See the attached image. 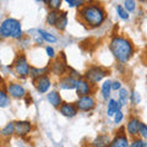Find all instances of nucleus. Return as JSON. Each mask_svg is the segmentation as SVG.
Listing matches in <instances>:
<instances>
[{
  "label": "nucleus",
  "instance_id": "obj_18",
  "mask_svg": "<svg viewBox=\"0 0 147 147\" xmlns=\"http://www.w3.org/2000/svg\"><path fill=\"white\" fill-rule=\"evenodd\" d=\"M121 110V104L115 99H109L108 100V107H107V115L108 117H114L115 113Z\"/></svg>",
  "mask_w": 147,
  "mask_h": 147
},
{
  "label": "nucleus",
  "instance_id": "obj_36",
  "mask_svg": "<svg viewBox=\"0 0 147 147\" xmlns=\"http://www.w3.org/2000/svg\"><path fill=\"white\" fill-rule=\"evenodd\" d=\"M25 98H26V104H27V105H30V104H31V102H32V98H31V97H28V94H27Z\"/></svg>",
  "mask_w": 147,
  "mask_h": 147
},
{
  "label": "nucleus",
  "instance_id": "obj_2",
  "mask_svg": "<svg viewBox=\"0 0 147 147\" xmlns=\"http://www.w3.org/2000/svg\"><path fill=\"white\" fill-rule=\"evenodd\" d=\"M109 49L114 58L120 63H126L134 54V45L125 37L114 36L109 43Z\"/></svg>",
  "mask_w": 147,
  "mask_h": 147
},
{
  "label": "nucleus",
  "instance_id": "obj_26",
  "mask_svg": "<svg viewBox=\"0 0 147 147\" xmlns=\"http://www.w3.org/2000/svg\"><path fill=\"white\" fill-rule=\"evenodd\" d=\"M43 3L48 4V6L52 9V10H59L61 6V0H44Z\"/></svg>",
  "mask_w": 147,
  "mask_h": 147
},
{
  "label": "nucleus",
  "instance_id": "obj_30",
  "mask_svg": "<svg viewBox=\"0 0 147 147\" xmlns=\"http://www.w3.org/2000/svg\"><path fill=\"white\" fill-rule=\"evenodd\" d=\"M66 4L70 7H81L85 5V1H81V0H66Z\"/></svg>",
  "mask_w": 147,
  "mask_h": 147
},
{
  "label": "nucleus",
  "instance_id": "obj_27",
  "mask_svg": "<svg viewBox=\"0 0 147 147\" xmlns=\"http://www.w3.org/2000/svg\"><path fill=\"white\" fill-rule=\"evenodd\" d=\"M117 12L119 17L121 18V20H129V12L125 10V7L121 6V5H118L117 6Z\"/></svg>",
  "mask_w": 147,
  "mask_h": 147
},
{
  "label": "nucleus",
  "instance_id": "obj_35",
  "mask_svg": "<svg viewBox=\"0 0 147 147\" xmlns=\"http://www.w3.org/2000/svg\"><path fill=\"white\" fill-rule=\"evenodd\" d=\"M45 52H47V55H48V57H49L50 59L55 58V52H54L53 47H50V45H48V47L45 48Z\"/></svg>",
  "mask_w": 147,
  "mask_h": 147
},
{
  "label": "nucleus",
  "instance_id": "obj_11",
  "mask_svg": "<svg viewBox=\"0 0 147 147\" xmlns=\"http://www.w3.org/2000/svg\"><path fill=\"white\" fill-rule=\"evenodd\" d=\"M33 82H34V86H36L37 91H38L39 93H47V92L49 91V88H50V86H52V81H50L48 75L40 76L39 79L34 80Z\"/></svg>",
  "mask_w": 147,
  "mask_h": 147
},
{
  "label": "nucleus",
  "instance_id": "obj_16",
  "mask_svg": "<svg viewBox=\"0 0 147 147\" xmlns=\"http://www.w3.org/2000/svg\"><path fill=\"white\" fill-rule=\"evenodd\" d=\"M47 99H48V102L52 104L53 107H55V108H60L61 104L64 103L61 100L60 94H59L57 91H50L49 93L47 94Z\"/></svg>",
  "mask_w": 147,
  "mask_h": 147
},
{
  "label": "nucleus",
  "instance_id": "obj_1",
  "mask_svg": "<svg viewBox=\"0 0 147 147\" xmlns=\"http://www.w3.org/2000/svg\"><path fill=\"white\" fill-rule=\"evenodd\" d=\"M77 17L81 24L86 25L90 28H97L107 18V13L103 6L98 3H86L80 7Z\"/></svg>",
  "mask_w": 147,
  "mask_h": 147
},
{
  "label": "nucleus",
  "instance_id": "obj_38",
  "mask_svg": "<svg viewBox=\"0 0 147 147\" xmlns=\"http://www.w3.org/2000/svg\"><path fill=\"white\" fill-rule=\"evenodd\" d=\"M145 147H147V139H146V141H145Z\"/></svg>",
  "mask_w": 147,
  "mask_h": 147
},
{
  "label": "nucleus",
  "instance_id": "obj_37",
  "mask_svg": "<svg viewBox=\"0 0 147 147\" xmlns=\"http://www.w3.org/2000/svg\"><path fill=\"white\" fill-rule=\"evenodd\" d=\"M145 58H146V61H147V47H146V49H145Z\"/></svg>",
  "mask_w": 147,
  "mask_h": 147
},
{
  "label": "nucleus",
  "instance_id": "obj_19",
  "mask_svg": "<svg viewBox=\"0 0 147 147\" xmlns=\"http://www.w3.org/2000/svg\"><path fill=\"white\" fill-rule=\"evenodd\" d=\"M66 26H67V13L65 11H60V15H59V18L57 21L55 27H57V30H59V31H64L66 28Z\"/></svg>",
  "mask_w": 147,
  "mask_h": 147
},
{
  "label": "nucleus",
  "instance_id": "obj_8",
  "mask_svg": "<svg viewBox=\"0 0 147 147\" xmlns=\"http://www.w3.org/2000/svg\"><path fill=\"white\" fill-rule=\"evenodd\" d=\"M125 129L121 127L119 132L115 135V137L110 141V145L108 147H130V142L127 140V136L126 134L124 132Z\"/></svg>",
  "mask_w": 147,
  "mask_h": 147
},
{
  "label": "nucleus",
  "instance_id": "obj_7",
  "mask_svg": "<svg viewBox=\"0 0 147 147\" xmlns=\"http://www.w3.org/2000/svg\"><path fill=\"white\" fill-rule=\"evenodd\" d=\"M96 105V100L93 98V96H85V97H80L76 102V107L79 110L82 112H90L94 108Z\"/></svg>",
  "mask_w": 147,
  "mask_h": 147
},
{
  "label": "nucleus",
  "instance_id": "obj_22",
  "mask_svg": "<svg viewBox=\"0 0 147 147\" xmlns=\"http://www.w3.org/2000/svg\"><path fill=\"white\" fill-rule=\"evenodd\" d=\"M15 134V121L7 123L5 126L1 129V135L4 137H10Z\"/></svg>",
  "mask_w": 147,
  "mask_h": 147
},
{
  "label": "nucleus",
  "instance_id": "obj_23",
  "mask_svg": "<svg viewBox=\"0 0 147 147\" xmlns=\"http://www.w3.org/2000/svg\"><path fill=\"white\" fill-rule=\"evenodd\" d=\"M59 15H60V11L59 10H50L47 15V24L49 26H55L59 18Z\"/></svg>",
  "mask_w": 147,
  "mask_h": 147
},
{
  "label": "nucleus",
  "instance_id": "obj_33",
  "mask_svg": "<svg viewBox=\"0 0 147 147\" xmlns=\"http://www.w3.org/2000/svg\"><path fill=\"white\" fill-rule=\"evenodd\" d=\"M123 119H124V114H123L121 110H119V112L115 113V115H114V123L119 124V123L123 121Z\"/></svg>",
  "mask_w": 147,
  "mask_h": 147
},
{
  "label": "nucleus",
  "instance_id": "obj_3",
  "mask_svg": "<svg viewBox=\"0 0 147 147\" xmlns=\"http://www.w3.org/2000/svg\"><path fill=\"white\" fill-rule=\"evenodd\" d=\"M0 34H1V38L21 39L24 34L21 28V22L16 18H5L0 25Z\"/></svg>",
  "mask_w": 147,
  "mask_h": 147
},
{
  "label": "nucleus",
  "instance_id": "obj_15",
  "mask_svg": "<svg viewBox=\"0 0 147 147\" xmlns=\"http://www.w3.org/2000/svg\"><path fill=\"white\" fill-rule=\"evenodd\" d=\"M140 119L137 117H131L130 120H129L127 125H126V130L129 132V135L131 136H136L137 134H139V129H140Z\"/></svg>",
  "mask_w": 147,
  "mask_h": 147
},
{
  "label": "nucleus",
  "instance_id": "obj_32",
  "mask_svg": "<svg viewBox=\"0 0 147 147\" xmlns=\"http://www.w3.org/2000/svg\"><path fill=\"white\" fill-rule=\"evenodd\" d=\"M139 134H140L142 137H145V139H147V125H146V124H144V123H141V124H140Z\"/></svg>",
  "mask_w": 147,
  "mask_h": 147
},
{
  "label": "nucleus",
  "instance_id": "obj_14",
  "mask_svg": "<svg viewBox=\"0 0 147 147\" xmlns=\"http://www.w3.org/2000/svg\"><path fill=\"white\" fill-rule=\"evenodd\" d=\"M76 84H77V80L75 77H72L71 75L64 76L59 81V86H60L61 90H74V88H76Z\"/></svg>",
  "mask_w": 147,
  "mask_h": 147
},
{
  "label": "nucleus",
  "instance_id": "obj_12",
  "mask_svg": "<svg viewBox=\"0 0 147 147\" xmlns=\"http://www.w3.org/2000/svg\"><path fill=\"white\" fill-rule=\"evenodd\" d=\"M49 70L52 71V74H54V75L57 76H63L65 75L66 71H67V66L65 65V63H63L60 59H54V61L50 64L49 66Z\"/></svg>",
  "mask_w": 147,
  "mask_h": 147
},
{
  "label": "nucleus",
  "instance_id": "obj_13",
  "mask_svg": "<svg viewBox=\"0 0 147 147\" xmlns=\"http://www.w3.org/2000/svg\"><path fill=\"white\" fill-rule=\"evenodd\" d=\"M59 110H60V113L64 117H67V118H72L79 113V109H77L76 104H72V103H63L61 107L59 108Z\"/></svg>",
  "mask_w": 147,
  "mask_h": 147
},
{
  "label": "nucleus",
  "instance_id": "obj_31",
  "mask_svg": "<svg viewBox=\"0 0 147 147\" xmlns=\"http://www.w3.org/2000/svg\"><path fill=\"white\" fill-rule=\"evenodd\" d=\"M130 147H145V141L142 139H134L130 144Z\"/></svg>",
  "mask_w": 147,
  "mask_h": 147
},
{
  "label": "nucleus",
  "instance_id": "obj_9",
  "mask_svg": "<svg viewBox=\"0 0 147 147\" xmlns=\"http://www.w3.org/2000/svg\"><path fill=\"white\" fill-rule=\"evenodd\" d=\"M75 90H76L77 96H80V97L91 96V93H92V85L87 80L80 79V80H77V84H76V88Z\"/></svg>",
  "mask_w": 147,
  "mask_h": 147
},
{
  "label": "nucleus",
  "instance_id": "obj_29",
  "mask_svg": "<svg viewBox=\"0 0 147 147\" xmlns=\"http://www.w3.org/2000/svg\"><path fill=\"white\" fill-rule=\"evenodd\" d=\"M124 7L127 12H131L136 9V3L134 0H126V1H124Z\"/></svg>",
  "mask_w": 147,
  "mask_h": 147
},
{
  "label": "nucleus",
  "instance_id": "obj_25",
  "mask_svg": "<svg viewBox=\"0 0 147 147\" xmlns=\"http://www.w3.org/2000/svg\"><path fill=\"white\" fill-rule=\"evenodd\" d=\"M10 104V96L5 91V88H3L0 91V107L1 108H5Z\"/></svg>",
  "mask_w": 147,
  "mask_h": 147
},
{
  "label": "nucleus",
  "instance_id": "obj_17",
  "mask_svg": "<svg viewBox=\"0 0 147 147\" xmlns=\"http://www.w3.org/2000/svg\"><path fill=\"white\" fill-rule=\"evenodd\" d=\"M110 137L105 134L98 135L96 139L92 141V147H108L110 145Z\"/></svg>",
  "mask_w": 147,
  "mask_h": 147
},
{
  "label": "nucleus",
  "instance_id": "obj_24",
  "mask_svg": "<svg viewBox=\"0 0 147 147\" xmlns=\"http://www.w3.org/2000/svg\"><path fill=\"white\" fill-rule=\"evenodd\" d=\"M38 33H39L40 37L43 38V40H45V42H48V43H55V42L58 40L57 37H55L54 34L49 33V32L44 31V30H38Z\"/></svg>",
  "mask_w": 147,
  "mask_h": 147
},
{
  "label": "nucleus",
  "instance_id": "obj_39",
  "mask_svg": "<svg viewBox=\"0 0 147 147\" xmlns=\"http://www.w3.org/2000/svg\"><path fill=\"white\" fill-rule=\"evenodd\" d=\"M3 147H10V146H3Z\"/></svg>",
  "mask_w": 147,
  "mask_h": 147
},
{
  "label": "nucleus",
  "instance_id": "obj_6",
  "mask_svg": "<svg viewBox=\"0 0 147 147\" xmlns=\"http://www.w3.org/2000/svg\"><path fill=\"white\" fill-rule=\"evenodd\" d=\"M6 92L9 93V96L12 98H16V99H21V98H25L27 96V92L24 88V86L17 84V82H10L7 86H6Z\"/></svg>",
  "mask_w": 147,
  "mask_h": 147
},
{
  "label": "nucleus",
  "instance_id": "obj_28",
  "mask_svg": "<svg viewBox=\"0 0 147 147\" xmlns=\"http://www.w3.org/2000/svg\"><path fill=\"white\" fill-rule=\"evenodd\" d=\"M130 102L134 105H137L141 102V96H140V93L137 91H132L130 93Z\"/></svg>",
  "mask_w": 147,
  "mask_h": 147
},
{
  "label": "nucleus",
  "instance_id": "obj_10",
  "mask_svg": "<svg viewBox=\"0 0 147 147\" xmlns=\"http://www.w3.org/2000/svg\"><path fill=\"white\" fill-rule=\"evenodd\" d=\"M32 130V124L28 120H17L15 121V134L24 137L30 134Z\"/></svg>",
  "mask_w": 147,
  "mask_h": 147
},
{
  "label": "nucleus",
  "instance_id": "obj_20",
  "mask_svg": "<svg viewBox=\"0 0 147 147\" xmlns=\"http://www.w3.org/2000/svg\"><path fill=\"white\" fill-rule=\"evenodd\" d=\"M100 91H102V97L105 99V100H109L110 98V91H112V81L109 80H105L103 84H102V88H100Z\"/></svg>",
  "mask_w": 147,
  "mask_h": 147
},
{
  "label": "nucleus",
  "instance_id": "obj_5",
  "mask_svg": "<svg viewBox=\"0 0 147 147\" xmlns=\"http://www.w3.org/2000/svg\"><path fill=\"white\" fill-rule=\"evenodd\" d=\"M108 74H109V71L102 66H91L90 69H87V71L85 72L84 79L87 80L93 86L96 84H98L99 81H102Z\"/></svg>",
  "mask_w": 147,
  "mask_h": 147
},
{
  "label": "nucleus",
  "instance_id": "obj_4",
  "mask_svg": "<svg viewBox=\"0 0 147 147\" xmlns=\"http://www.w3.org/2000/svg\"><path fill=\"white\" fill-rule=\"evenodd\" d=\"M13 71L20 79H26L27 76H30L31 72V66L25 54L20 53L16 57L15 61H13Z\"/></svg>",
  "mask_w": 147,
  "mask_h": 147
},
{
  "label": "nucleus",
  "instance_id": "obj_21",
  "mask_svg": "<svg viewBox=\"0 0 147 147\" xmlns=\"http://www.w3.org/2000/svg\"><path fill=\"white\" fill-rule=\"evenodd\" d=\"M130 100V93H129L127 88H121L119 91V97H118V102L121 104V107L126 105L127 102Z\"/></svg>",
  "mask_w": 147,
  "mask_h": 147
},
{
  "label": "nucleus",
  "instance_id": "obj_34",
  "mask_svg": "<svg viewBox=\"0 0 147 147\" xmlns=\"http://www.w3.org/2000/svg\"><path fill=\"white\" fill-rule=\"evenodd\" d=\"M121 88L123 87H121V82L120 81H118V80L112 81V90L113 91H120Z\"/></svg>",
  "mask_w": 147,
  "mask_h": 147
}]
</instances>
